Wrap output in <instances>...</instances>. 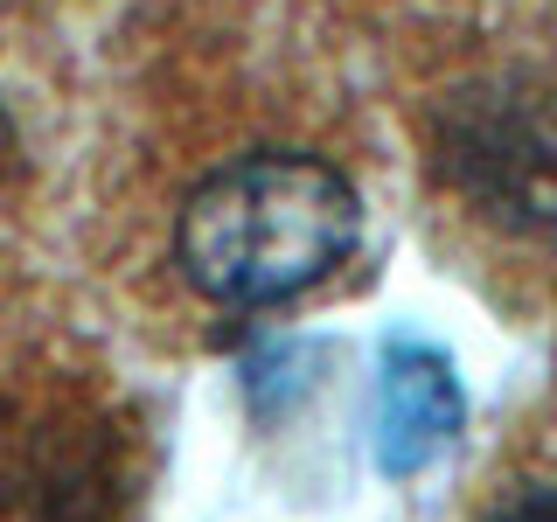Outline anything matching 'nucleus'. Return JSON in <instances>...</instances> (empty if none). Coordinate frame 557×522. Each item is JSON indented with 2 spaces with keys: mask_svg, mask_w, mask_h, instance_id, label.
<instances>
[{
  "mask_svg": "<svg viewBox=\"0 0 557 522\" xmlns=\"http://www.w3.org/2000/svg\"><path fill=\"white\" fill-rule=\"evenodd\" d=\"M495 522H557V487H536V495H522V501H509Z\"/></svg>",
  "mask_w": 557,
  "mask_h": 522,
  "instance_id": "obj_3",
  "label": "nucleus"
},
{
  "mask_svg": "<svg viewBox=\"0 0 557 522\" xmlns=\"http://www.w3.org/2000/svg\"><path fill=\"white\" fill-rule=\"evenodd\" d=\"M460 432V376L440 348L391 341L376 376V467L383 474H418L440 460V446Z\"/></svg>",
  "mask_w": 557,
  "mask_h": 522,
  "instance_id": "obj_2",
  "label": "nucleus"
},
{
  "mask_svg": "<svg viewBox=\"0 0 557 522\" xmlns=\"http://www.w3.org/2000/svg\"><path fill=\"white\" fill-rule=\"evenodd\" d=\"M362 202L342 167L313 153H244L188 188L174 258L216 307H278L321 286L356 251Z\"/></svg>",
  "mask_w": 557,
  "mask_h": 522,
  "instance_id": "obj_1",
  "label": "nucleus"
}]
</instances>
